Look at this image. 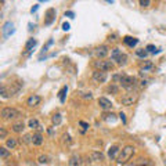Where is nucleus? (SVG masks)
Returning a JSON list of instances; mask_svg holds the SVG:
<instances>
[{
  "instance_id": "obj_1",
  "label": "nucleus",
  "mask_w": 166,
  "mask_h": 166,
  "mask_svg": "<svg viewBox=\"0 0 166 166\" xmlns=\"http://www.w3.org/2000/svg\"><path fill=\"white\" fill-rule=\"evenodd\" d=\"M134 155V147L133 145H126L121 152H119L118 158H116V163L118 165H123L127 160H130V158Z\"/></svg>"
},
{
  "instance_id": "obj_2",
  "label": "nucleus",
  "mask_w": 166,
  "mask_h": 166,
  "mask_svg": "<svg viewBox=\"0 0 166 166\" xmlns=\"http://www.w3.org/2000/svg\"><path fill=\"white\" fill-rule=\"evenodd\" d=\"M119 83H121V86L123 89H126V90H133L136 83H137V79L133 76H129V75H121Z\"/></svg>"
},
{
  "instance_id": "obj_3",
  "label": "nucleus",
  "mask_w": 166,
  "mask_h": 166,
  "mask_svg": "<svg viewBox=\"0 0 166 166\" xmlns=\"http://www.w3.org/2000/svg\"><path fill=\"white\" fill-rule=\"evenodd\" d=\"M18 116H19V111L15 109V108L4 107L2 109V118L6 119V121H13V119H17Z\"/></svg>"
},
{
  "instance_id": "obj_4",
  "label": "nucleus",
  "mask_w": 166,
  "mask_h": 166,
  "mask_svg": "<svg viewBox=\"0 0 166 166\" xmlns=\"http://www.w3.org/2000/svg\"><path fill=\"white\" fill-rule=\"evenodd\" d=\"M137 98H138V94L137 93H134V91H129L127 94H124L123 97H122V100H121V104L122 105H124V107H129V105H133L136 101H137Z\"/></svg>"
},
{
  "instance_id": "obj_5",
  "label": "nucleus",
  "mask_w": 166,
  "mask_h": 166,
  "mask_svg": "<svg viewBox=\"0 0 166 166\" xmlns=\"http://www.w3.org/2000/svg\"><path fill=\"white\" fill-rule=\"evenodd\" d=\"M94 66H96V69H101V71H112L113 62L104 60V58H98V61L94 62Z\"/></svg>"
},
{
  "instance_id": "obj_6",
  "label": "nucleus",
  "mask_w": 166,
  "mask_h": 166,
  "mask_svg": "<svg viewBox=\"0 0 166 166\" xmlns=\"http://www.w3.org/2000/svg\"><path fill=\"white\" fill-rule=\"evenodd\" d=\"M108 79L107 71H101V69H96L93 72V80L97 83H105Z\"/></svg>"
},
{
  "instance_id": "obj_7",
  "label": "nucleus",
  "mask_w": 166,
  "mask_h": 166,
  "mask_svg": "<svg viewBox=\"0 0 166 166\" xmlns=\"http://www.w3.org/2000/svg\"><path fill=\"white\" fill-rule=\"evenodd\" d=\"M2 32H3V38L4 39H8L14 32H15V28H14V24L10 21H7L2 28Z\"/></svg>"
},
{
  "instance_id": "obj_8",
  "label": "nucleus",
  "mask_w": 166,
  "mask_h": 166,
  "mask_svg": "<svg viewBox=\"0 0 166 166\" xmlns=\"http://www.w3.org/2000/svg\"><path fill=\"white\" fill-rule=\"evenodd\" d=\"M55 21V8H49L46 11V18H44V25L49 26Z\"/></svg>"
},
{
  "instance_id": "obj_9",
  "label": "nucleus",
  "mask_w": 166,
  "mask_h": 166,
  "mask_svg": "<svg viewBox=\"0 0 166 166\" xmlns=\"http://www.w3.org/2000/svg\"><path fill=\"white\" fill-rule=\"evenodd\" d=\"M98 105H100V108L104 109V111H112V102H111L107 97H100Z\"/></svg>"
},
{
  "instance_id": "obj_10",
  "label": "nucleus",
  "mask_w": 166,
  "mask_h": 166,
  "mask_svg": "<svg viewBox=\"0 0 166 166\" xmlns=\"http://www.w3.org/2000/svg\"><path fill=\"white\" fill-rule=\"evenodd\" d=\"M108 53H109V50H108V47L105 46V44L98 46L96 50H94V54H96L97 58H105L108 55Z\"/></svg>"
},
{
  "instance_id": "obj_11",
  "label": "nucleus",
  "mask_w": 166,
  "mask_h": 166,
  "mask_svg": "<svg viewBox=\"0 0 166 166\" xmlns=\"http://www.w3.org/2000/svg\"><path fill=\"white\" fill-rule=\"evenodd\" d=\"M90 159L93 160L94 163H101L102 160L105 159V155L102 154L101 151H93L90 154Z\"/></svg>"
},
{
  "instance_id": "obj_12",
  "label": "nucleus",
  "mask_w": 166,
  "mask_h": 166,
  "mask_svg": "<svg viewBox=\"0 0 166 166\" xmlns=\"http://www.w3.org/2000/svg\"><path fill=\"white\" fill-rule=\"evenodd\" d=\"M40 101H42V97L38 96V94H33V96H30L29 98H28L26 105H28V107H30V108L38 107V105L40 104Z\"/></svg>"
},
{
  "instance_id": "obj_13",
  "label": "nucleus",
  "mask_w": 166,
  "mask_h": 166,
  "mask_svg": "<svg viewBox=\"0 0 166 166\" xmlns=\"http://www.w3.org/2000/svg\"><path fill=\"white\" fill-rule=\"evenodd\" d=\"M119 152H121V149H119L118 145H111L109 148H108V158H109L111 160L116 159L119 155Z\"/></svg>"
},
{
  "instance_id": "obj_14",
  "label": "nucleus",
  "mask_w": 166,
  "mask_h": 166,
  "mask_svg": "<svg viewBox=\"0 0 166 166\" xmlns=\"http://www.w3.org/2000/svg\"><path fill=\"white\" fill-rule=\"evenodd\" d=\"M36 44H38V40H36V39H33V38L28 39V42L25 43V51H26V53L32 51V50L36 47Z\"/></svg>"
},
{
  "instance_id": "obj_15",
  "label": "nucleus",
  "mask_w": 166,
  "mask_h": 166,
  "mask_svg": "<svg viewBox=\"0 0 166 166\" xmlns=\"http://www.w3.org/2000/svg\"><path fill=\"white\" fill-rule=\"evenodd\" d=\"M123 43L129 47H134L136 44L138 43V39L137 38H132V36H124L123 38Z\"/></svg>"
},
{
  "instance_id": "obj_16",
  "label": "nucleus",
  "mask_w": 166,
  "mask_h": 166,
  "mask_svg": "<svg viewBox=\"0 0 166 166\" xmlns=\"http://www.w3.org/2000/svg\"><path fill=\"white\" fill-rule=\"evenodd\" d=\"M25 129V123L24 122H17V123H14L13 126H11V130H13L14 133H22Z\"/></svg>"
},
{
  "instance_id": "obj_17",
  "label": "nucleus",
  "mask_w": 166,
  "mask_h": 166,
  "mask_svg": "<svg viewBox=\"0 0 166 166\" xmlns=\"http://www.w3.org/2000/svg\"><path fill=\"white\" fill-rule=\"evenodd\" d=\"M42 143H43V136L40 133H35L32 136V144L33 145H42Z\"/></svg>"
},
{
  "instance_id": "obj_18",
  "label": "nucleus",
  "mask_w": 166,
  "mask_h": 166,
  "mask_svg": "<svg viewBox=\"0 0 166 166\" xmlns=\"http://www.w3.org/2000/svg\"><path fill=\"white\" fill-rule=\"evenodd\" d=\"M17 145H18V141H17V138H6V147H8L10 149H15Z\"/></svg>"
},
{
  "instance_id": "obj_19",
  "label": "nucleus",
  "mask_w": 166,
  "mask_h": 166,
  "mask_svg": "<svg viewBox=\"0 0 166 166\" xmlns=\"http://www.w3.org/2000/svg\"><path fill=\"white\" fill-rule=\"evenodd\" d=\"M11 156V152L8 147H0V158L2 159H7V158Z\"/></svg>"
},
{
  "instance_id": "obj_20",
  "label": "nucleus",
  "mask_w": 166,
  "mask_h": 166,
  "mask_svg": "<svg viewBox=\"0 0 166 166\" xmlns=\"http://www.w3.org/2000/svg\"><path fill=\"white\" fill-rule=\"evenodd\" d=\"M122 54H123V53H122L118 47H115V49L111 50V60H112V61H118L119 57H121Z\"/></svg>"
},
{
  "instance_id": "obj_21",
  "label": "nucleus",
  "mask_w": 166,
  "mask_h": 166,
  "mask_svg": "<svg viewBox=\"0 0 166 166\" xmlns=\"http://www.w3.org/2000/svg\"><path fill=\"white\" fill-rule=\"evenodd\" d=\"M152 68H154V64H152L151 61H145V62L141 64V66H140V72H148V71H151Z\"/></svg>"
},
{
  "instance_id": "obj_22",
  "label": "nucleus",
  "mask_w": 166,
  "mask_h": 166,
  "mask_svg": "<svg viewBox=\"0 0 166 166\" xmlns=\"http://www.w3.org/2000/svg\"><path fill=\"white\" fill-rule=\"evenodd\" d=\"M66 93H68V86H64L62 89H61L60 91H58V98H60V101L62 102H65V97H66Z\"/></svg>"
},
{
  "instance_id": "obj_23",
  "label": "nucleus",
  "mask_w": 166,
  "mask_h": 166,
  "mask_svg": "<svg viewBox=\"0 0 166 166\" xmlns=\"http://www.w3.org/2000/svg\"><path fill=\"white\" fill-rule=\"evenodd\" d=\"M102 119H104L105 122H108V123H109V122H112V123H113V122L116 121V115H115L113 112H111V113H107V112H105L104 115H102Z\"/></svg>"
},
{
  "instance_id": "obj_24",
  "label": "nucleus",
  "mask_w": 166,
  "mask_h": 166,
  "mask_svg": "<svg viewBox=\"0 0 166 166\" xmlns=\"http://www.w3.org/2000/svg\"><path fill=\"white\" fill-rule=\"evenodd\" d=\"M51 122L54 126H58V124H61V122H62V116H61V113H54L51 118Z\"/></svg>"
},
{
  "instance_id": "obj_25",
  "label": "nucleus",
  "mask_w": 166,
  "mask_h": 166,
  "mask_svg": "<svg viewBox=\"0 0 166 166\" xmlns=\"http://www.w3.org/2000/svg\"><path fill=\"white\" fill-rule=\"evenodd\" d=\"M69 165L71 166H76V165H82V162H80V156H77V155H73V156H71V159H69Z\"/></svg>"
},
{
  "instance_id": "obj_26",
  "label": "nucleus",
  "mask_w": 166,
  "mask_h": 166,
  "mask_svg": "<svg viewBox=\"0 0 166 166\" xmlns=\"http://www.w3.org/2000/svg\"><path fill=\"white\" fill-rule=\"evenodd\" d=\"M38 163L39 165H47V163H50V159L47 155H40V156L38 158Z\"/></svg>"
},
{
  "instance_id": "obj_27",
  "label": "nucleus",
  "mask_w": 166,
  "mask_h": 166,
  "mask_svg": "<svg viewBox=\"0 0 166 166\" xmlns=\"http://www.w3.org/2000/svg\"><path fill=\"white\" fill-rule=\"evenodd\" d=\"M28 126H29L32 130H35V129H39V127H40V124H39L38 119H30V121L28 122Z\"/></svg>"
},
{
  "instance_id": "obj_28",
  "label": "nucleus",
  "mask_w": 166,
  "mask_h": 166,
  "mask_svg": "<svg viewBox=\"0 0 166 166\" xmlns=\"http://www.w3.org/2000/svg\"><path fill=\"white\" fill-rule=\"evenodd\" d=\"M136 55L140 57V58H145L147 55H148V51H147V49L145 50H144V49H138V50H136Z\"/></svg>"
},
{
  "instance_id": "obj_29",
  "label": "nucleus",
  "mask_w": 166,
  "mask_h": 166,
  "mask_svg": "<svg viewBox=\"0 0 166 166\" xmlns=\"http://www.w3.org/2000/svg\"><path fill=\"white\" fill-rule=\"evenodd\" d=\"M107 91L108 93H112V94H118L119 93V87L116 85H111V86H108Z\"/></svg>"
},
{
  "instance_id": "obj_30",
  "label": "nucleus",
  "mask_w": 166,
  "mask_h": 166,
  "mask_svg": "<svg viewBox=\"0 0 166 166\" xmlns=\"http://www.w3.org/2000/svg\"><path fill=\"white\" fill-rule=\"evenodd\" d=\"M145 49H147V51H148V53H152V54H158V53L160 51V50H158L156 47L154 46V44H148Z\"/></svg>"
},
{
  "instance_id": "obj_31",
  "label": "nucleus",
  "mask_w": 166,
  "mask_h": 166,
  "mask_svg": "<svg viewBox=\"0 0 166 166\" xmlns=\"http://www.w3.org/2000/svg\"><path fill=\"white\" fill-rule=\"evenodd\" d=\"M21 143H24V144H30V143H32V134H25L24 137L21 138Z\"/></svg>"
},
{
  "instance_id": "obj_32",
  "label": "nucleus",
  "mask_w": 166,
  "mask_h": 166,
  "mask_svg": "<svg viewBox=\"0 0 166 166\" xmlns=\"http://www.w3.org/2000/svg\"><path fill=\"white\" fill-rule=\"evenodd\" d=\"M6 138H7V130L4 127H2L0 129V140H6Z\"/></svg>"
},
{
  "instance_id": "obj_33",
  "label": "nucleus",
  "mask_w": 166,
  "mask_h": 166,
  "mask_svg": "<svg viewBox=\"0 0 166 166\" xmlns=\"http://www.w3.org/2000/svg\"><path fill=\"white\" fill-rule=\"evenodd\" d=\"M138 3H140V6H141V7H149V6H151V0H140V2H138Z\"/></svg>"
},
{
  "instance_id": "obj_34",
  "label": "nucleus",
  "mask_w": 166,
  "mask_h": 166,
  "mask_svg": "<svg viewBox=\"0 0 166 166\" xmlns=\"http://www.w3.org/2000/svg\"><path fill=\"white\" fill-rule=\"evenodd\" d=\"M118 116H119V119L122 121V123H123V124H126V123H127V121H126V115H124L123 112H121Z\"/></svg>"
},
{
  "instance_id": "obj_35",
  "label": "nucleus",
  "mask_w": 166,
  "mask_h": 166,
  "mask_svg": "<svg viewBox=\"0 0 166 166\" xmlns=\"http://www.w3.org/2000/svg\"><path fill=\"white\" fill-rule=\"evenodd\" d=\"M65 17H69V18H75V13L73 11H65V14H64Z\"/></svg>"
},
{
  "instance_id": "obj_36",
  "label": "nucleus",
  "mask_w": 166,
  "mask_h": 166,
  "mask_svg": "<svg viewBox=\"0 0 166 166\" xmlns=\"http://www.w3.org/2000/svg\"><path fill=\"white\" fill-rule=\"evenodd\" d=\"M69 28H71L69 22H64V24H62V29H64V30H69Z\"/></svg>"
},
{
  "instance_id": "obj_37",
  "label": "nucleus",
  "mask_w": 166,
  "mask_h": 166,
  "mask_svg": "<svg viewBox=\"0 0 166 166\" xmlns=\"http://www.w3.org/2000/svg\"><path fill=\"white\" fill-rule=\"evenodd\" d=\"M79 124H80V126H82V127H83V129H89V124H87V123H86V122L80 121V122H79Z\"/></svg>"
},
{
  "instance_id": "obj_38",
  "label": "nucleus",
  "mask_w": 166,
  "mask_h": 166,
  "mask_svg": "<svg viewBox=\"0 0 166 166\" xmlns=\"http://www.w3.org/2000/svg\"><path fill=\"white\" fill-rule=\"evenodd\" d=\"M38 8H39V4H35L32 8H30V13H32V14H35L36 11H38Z\"/></svg>"
},
{
  "instance_id": "obj_39",
  "label": "nucleus",
  "mask_w": 166,
  "mask_h": 166,
  "mask_svg": "<svg viewBox=\"0 0 166 166\" xmlns=\"http://www.w3.org/2000/svg\"><path fill=\"white\" fill-rule=\"evenodd\" d=\"M83 98H86V100H91V98H93V96H91V93H86L85 96H83Z\"/></svg>"
},
{
  "instance_id": "obj_40",
  "label": "nucleus",
  "mask_w": 166,
  "mask_h": 166,
  "mask_svg": "<svg viewBox=\"0 0 166 166\" xmlns=\"http://www.w3.org/2000/svg\"><path fill=\"white\" fill-rule=\"evenodd\" d=\"M108 40H109V42H116V35H112V36L109 35V38H108Z\"/></svg>"
},
{
  "instance_id": "obj_41",
  "label": "nucleus",
  "mask_w": 166,
  "mask_h": 166,
  "mask_svg": "<svg viewBox=\"0 0 166 166\" xmlns=\"http://www.w3.org/2000/svg\"><path fill=\"white\" fill-rule=\"evenodd\" d=\"M33 28H35V25H32V24H29V30H32Z\"/></svg>"
},
{
  "instance_id": "obj_42",
  "label": "nucleus",
  "mask_w": 166,
  "mask_h": 166,
  "mask_svg": "<svg viewBox=\"0 0 166 166\" xmlns=\"http://www.w3.org/2000/svg\"><path fill=\"white\" fill-rule=\"evenodd\" d=\"M105 2H108V3H113L115 0H105Z\"/></svg>"
},
{
  "instance_id": "obj_43",
  "label": "nucleus",
  "mask_w": 166,
  "mask_h": 166,
  "mask_svg": "<svg viewBox=\"0 0 166 166\" xmlns=\"http://www.w3.org/2000/svg\"><path fill=\"white\" fill-rule=\"evenodd\" d=\"M39 2H47V0H39Z\"/></svg>"
},
{
  "instance_id": "obj_44",
  "label": "nucleus",
  "mask_w": 166,
  "mask_h": 166,
  "mask_svg": "<svg viewBox=\"0 0 166 166\" xmlns=\"http://www.w3.org/2000/svg\"><path fill=\"white\" fill-rule=\"evenodd\" d=\"M2 3H4V0H2Z\"/></svg>"
}]
</instances>
